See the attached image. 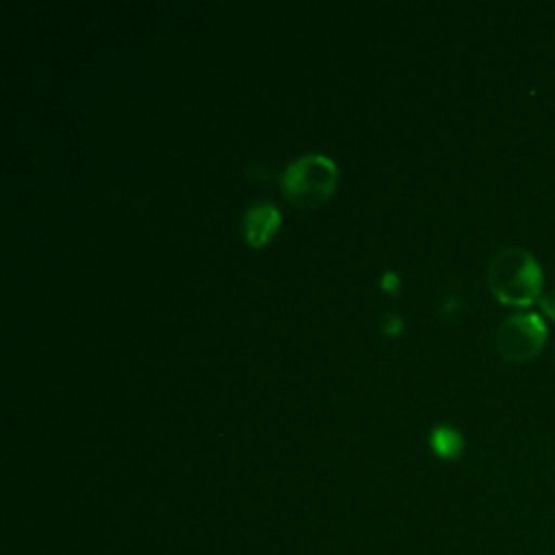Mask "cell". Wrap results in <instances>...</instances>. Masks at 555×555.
<instances>
[{
  "instance_id": "5b68a950",
  "label": "cell",
  "mask_w": 555,
  "mask_h": 555,
  "mask_svg": "<svg viewBox=\"0 0 555 555\" xmlns=\"http://www.w3.org/2000/svg\"><path fill=\"white\" fill-rule=\"evenodd\" d=\"M429 444H431L434 453L444 457V460L457 457L462 453V449H464V440H462L460 431L449 427V425L434 427L431 434H429Z\"/></svg>"
},
{
  "instance_id": "7a4b0ae2",
  "label": "cell",
  "mask_w": 555,
  "mask_h": 555,
  "mask_svg": "<svg viewBox=\"0 0 555 555\" xmlns=\"http://www.w3.org/2000/svg\"><path fill=\"white\" fill-rule=\"evenodd\" d=\"M336 165L323 154H306L293 160L282 173L284 197L299 208H317L336 186Z\"/></svg>"
},
{
  "instance_id": "6da1fadb",
  "label": "cell",
  "mask_w": 555,
  "mask_h": 555,
  "mask_svg": "<svg viewBox=\"0 0 555 555\" xmlns=\"http://www.w3.org/2000/svg\"><path fill=\"white\" fill-rule=\"evenodd\" d=\"M488 286L505 306H531L542 295V267L529 249L503 247L488 264Z\"/></svg>"
},
{
  "instance_id": "8992f818",
  "label": "cell",
  "mask_w": 555,
  "mask_h": 555,
  "mask_svg": "<svg viewBox=\"0 0 555 555\" xmlns=\"http://www.w3.org/2000/svg\"><path fill=\"white\" fill-rule=\"evenodd\" d=\"M538 304H540V310H542L551 321H555V288L542 291V295L538 297Z\"/></svg>"
},
{
  "instance_id": "3957f363",
  "label": "cell",
  "mask_w": 555,
  "mask_h": 555,
  "mask_svg": "<svg viewBox=\"0 0 555 555\" xmlns=\"http://www.w3.org/2000/svg\"><path fill=\"white\" fill-rule=\"evenodd\" d=\"M548 338L546 323L538 312H514L496 330V349L509 364L535 358Z\"/></svg>"
},
{
  "instance_id": "277c9868",
  "label": "cell",
  "mask_w": 555,
  "mask_h": 555,
  "mask_svg": "<svg viewBox=\"0 0 555 555\" xmlns=\"http://www.w3.org/2000/svg\"><path fill=\"white\" fill-rule=\"evenodd\" d=\"M280 225V212L269 202H256L245 210L243 234L251 247L264 245Z\"/></svg>"
},
{
  "instance_id": "52a82bcc",
  "label": "cell",
  "mask_w": 555,
  "mask_h": 555,
  "mask_svg": "<svg viewBox=\"0 0 555 555\" xmlns=\"http://www.w3.org/2000/svg\"><path fill=\"white\" fill-rule=\"evenodd\" d=\"M384 330H386L388 334H397V332L401 330V319L395 317V314H390L388 321H386V325H384Z\"/></svg>"
},
{
  "instance_id": "ba28073f",
  "label": "cell",
  "mask_w": 555,
  "mask_h": 555,
  "mask_svg": "<svg viewBox=\"0 0 555 555\" xmlns=\"http://www.w3.org/2000/svg\"><path fill=\"white\" fill-rule=\"evenodd\" d=\"M397 284H399V278H397L395 273H384V275H382V288L392 291Z\"/></svg>"
}]
</instances>
